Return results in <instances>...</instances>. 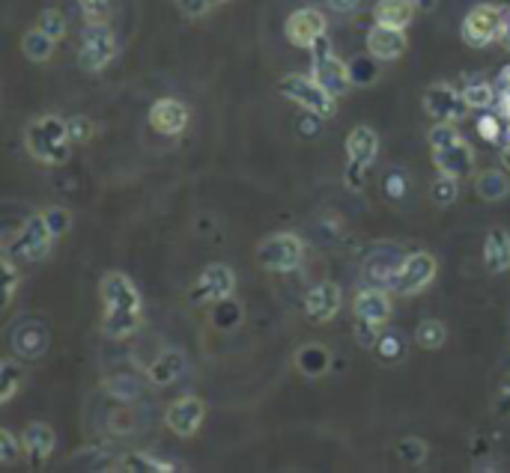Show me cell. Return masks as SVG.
Segmentation results:
<instances>
[{
    "instance_id": "35",
    "label": "cell",
    "mask_w": 510,
    "mask_h": 473,
    "mask_svg": "<svg viewBox=\"0 0 510 473\" xmlns=\"http://www.w3.org/2000/svg\"><path fill=\"white\" fill-rule=\"evenodd\" d=\"M376 63L380 60L376 57H359V60H352L350 63V75H352V84H359V87H370L373 80H376Z\"/></svg>"
},
{
    "instance_id": "51",
    "label": "cell",
    "mask_w": 510,
    "mask_h": 473,
    "mask_svg": "<svg viewBox=\"0 0 510 473\" xmlns=\"http://www.w3.org/2000/svg\"><path fill=\"white\" fill-rule=\"evenodd\" d=\"M415 4H418V9H424V13H430V9H436L438 0H415Z\"/></svg>"
},
{
    "instance_id": "21",
    "label": "cell",
    "mask_w": 510,
    "mask_h": 473,
    "mask_svg": "<svg viewBox=\"0 0 510 473\" xmlns=\"http://www.w3.org/2000/svg\"><path fill=\"white\" fill-rule=\"evenodd\" d=\"M182 373H186V352H179V348H165L147 366V378L152 387H170Z\"/></svg>"
},
{
    "instance_id": "30",
    "label": "cell",
    "mask_w": 510,
    "mask_h": 473,
    "mask_svg": "<svg viewBox=\"0 0 510 473\" xmlns=\"http://www.w3.org/2000/svg\"><path fill=\"white\" fill-rule=\"evenodd\" d=\"M445 339H447V327L438 322V318H424V322L415 327V343L421 348H427V352L442 348Z\"/></svg>"
},
{
    "instance_id": "34",
    "label": "cell",
    "mask_w": 510,
    "mask_h": 473,
    "mask_svg": "<svg viewBox=\"0 0 510 473\" xmlns=\"http://www.w3.org/2000/svg\"><path fill=\"white\" fill-rule=\"evenodd\" d=\"M24 452V440H18L9 429H0V465L13 468Z\"/></svg>"
},
{
    "instance_id": "46",
    "label": "cell",
    "mask_w": 510,
    "mask_h": 473,
    "mask_svg": "<svg viewBox=\"0 0 510 473\" xmlns=\"http://www.w3.org/2000/svg\"><path fill=\"white\" fill-rule=\"evenodd\" d=\"M382 184H385V194H389L391 200H400L403 194H406V188H409V182H406V176H403L400 170H391L389 176H385Z\"/></svg>"
},
{
    "instance_id": "10",
    "label": "cell",
    "mask_w": 510,
    "mask_h": 473,
    "mask_svg": "<svg viewBox=\"0 0 510 473\" xmlns=\"http://www.w3.org/2000/svg\"><path fill=\"white\" fill-rule=\"evenodd\" d=\"M498 30H502V6L477 4L463 18L460 36L468 48H489L493 43H498Z\"/></svg>"
},
{
    "instance_id": "42",
    "label": "cell",
    "mask_w": 510,
    "mask_h": 473,
    "mask_svg": "<svg viewBox=\"0 0 510 473\" xmlns=\"http://www.w3.org/2000/svg\"><path fill=\"white\" fill-rule=\"evenodd\" d=\"M242 322V307L236 301H230V298H224V301L216 304V325L218 327H230Z\"/></svg>"
},
{
    "instance_id": "1",
    "label": "cell",
    "mask_w": 510,
    "mask_h": 473,
    "mask_svg": "<svg viewBox=\"0 0 510 473\" xmlns=\"http://www.w3.org/2000/svg\"><path fill=\"white\" fill-rule=\"evenodd\" d=\"M101 304H105V318H101V334L108 339H129L144 327V301H140L138 286L129 274L111 271L101 277Z\"/></svg>"
},
{
    "instance_id": "17",
    "label": "cell",
    "mask_w": 510,
    "mask_h": 473,
    "mask_svg": "<svg viewBox=\"0 0 510 473\" xmlns=\"http://www.w3.org/2000/svg\"><path fill=\"white\" fill-rule=\"evenodd\" d=\"M367 54L376 57L380 63H394V60H400L406 54V48H409V39H406L403 30L397 27H382V24H373L367 30Z\"/></svg>"
},
{
    "instance_id": "44",
    "label": "cell",
    "mask_w": 510,
    "mask_h": 473,
    "mask_svg": "<svg viewBox=\"0 0 510 473\" xmlns=\"http://www.w3.org/2000/svg\"><path fill=\"white\" fill-rule=\"evenodd\" d=\"M457 137H460V131H457L454 122H436V126L430 128V149L447 147V143H454Z\"/></svg>"
},
{
    "instance_id": "31",
    "label": "cell",
    "mask_w": 510,
    "mask_h": 473,
    "mask_svg": "<svg viewBox=\"0 0 510 473\" xmlns=\"http://www.w3.org/2000/svg\"><path fill=\"white\" fill-rule=\"evenodd\" d=\"M394 452H397V459H400L403 465L418 468V465H424L427 456H430V447H427V440L409 435V438H400V440H397Z\"/></svg>"
},
{
    "instance_id": "41",
    "label": "cell",
    "mask_w": 510,
    "mask_h": 473,
    "mask_svg": "<svg viewBox=\"0 0 510 473\" xmlns=\"http://www.w3.org/2000/svg\"><path fill=\"white\" fill-rule=\"evenodd\" d=\"M81 13H84L87 24H96V22H108L111 15V0H78Z\"/></svg>"
},
{
    "instance_id": "13",
    "label": "cell",
    "mask_w": 510,
    "mask_h": 473,
    "mask_svg": "<svg viewBox=\"0 0 510 473\" xmlns=\"http://www.w3.org/2000/svg\"><path fill=\"white\" fill-rule=\"evenodd\" d=\"M433 152V164L438 170V176H451V179H468L475 176V149L468 147V140L457 137L447 147H436Z\"/></svg>"
},
{
    "instance_id": "24",
    "label": "cell",
    "mask_w": 510,
    "mask_h": 473,
    "mask_svg": "<svg viewBox=\"0 0 510 473\" xmlns=\"http://www.w3.org/2000/svg\"><path fill=\"white\" fill-rule=\"evenodd\" d=\"M295 369H299L302 375H308V378H320L325 375L332 369V352L325 345L320 343H308V345H302L299 352H295Z\"/></svg>"
},
{
    "instance_id": "37",
    "label": "cell",
    "mask_w": 510,
    "mask_h": 473,
    "mask_svg": "<svg viewBox=\"0 0 510 473\" xmlns=\"http://www.w3.org/2000/svg\"><path fill=\"white\" fill-rule=\"evenodd\" d=\"M457 194H460V188H457V179L438 176L433 182V188H430V200L436 205H451V203H457Z\"/></svg>"
},
{
    "instance_id": "50",
    "label": "cell",
    "mask_w": 510,
    "mask_h": 473,
    "mask_svg": "<svg viewBox=\"0 0 510 473\" xmlns=\"http://www.w3.org/2000/svg\"><path fill=\"white\" fill-rule=\"evenodd\" d=\"M498 411H505V414H510V382L505 384L502 396H498Z\"/></svg>"
},
{
    "instance_id": "9",
    "label": "cell",
    "mask_w": 510,
    "mask_h": 473,
    "mask_svg": "<svg viewBox=\"0 0 510 473\" xmlns=\"http://www.w3.org/2000/svg\"><path fill=\"white\" fill-rule=\"evenodd\" d=\"M254 256H257V265L263 271H272V274L295 271L302 265L304 241L293 232H274L269 239L260 241V248Z\"/></svg>"
},
{
    "instance_id": "39",
    "label": "cell",
    "mask_w": 510,
    "mask_h": 473,
    "mask_svg": "<svg viewBox=\"0 0 510 473\" xmlns=\"http://www.w3.org/2000/svg\"><path fill=\"white\" fill-rule=\"evenodd\" d=\"M0 265H4V307H9L15 298V289H18V260L4 253V262Z\"/></svg>"
},
{
    "instance_id": "45",
    "label": "cell",
    "mask_w": 510,
    "mask_h": 473,
    "mask_svg": "<svg viewBox=\"0 0 510 473\" xmlns=\"http://www.w3.org/2000/svg\"><path fill=\"white\" fill-rule=\"evenodd\" d=\"M186 18H203L212 9V0H173Z\"/></svg>"
},
{
    "instance_id": "11",
    "label": "cell",
    "mask_w": 510,
    "mask_h": 473,
    "mask_svg": "<svg viewBox=\"0 0 510 473\" xmlns=\"http://www.w3.org/2000/svg\"><path fill=\"white\" fill-rule=\"evenodd\" d=\"M424 110L433 122H460L472 108L460 90H454L445 80H436L424 90Z\"/></svg>"
},
{
    "instance_id": "32",
    "label": "cell",
    "mask_w": 510,
    "mask_h": 473,
    "mask_svg": "<svg viewBox=\"0 0 510 473\" xmlns=\"http://www.w3.org/2000/svg\"><path fill=\"white\" fill-rule=\"evenodd\" d=\"M463 96H466L468 108H472V110H489V108H496L498 92H496L493 84H484V80H481V84H468L463 90Z\"/></svg>"
},
{
    "instance_id": "23",
    "label": "cell",
    "mask_w": 510,
    "mask_h": 473,
    "mask_svg": "<svg viewBox=\"0 0 510 473\" xmlns=\"http://www.w3.org/2000/svg\"><path fill=\"white\" fill-rule=\"evenodd\" d=\"M418 4L415 0H376L373 6V24L406 30L412 24Z\"/></svg>"
},
{
    "instance_id": "20",
    "label": "cell",
    "mask_w": 510,
    "mask_h": 473,
    "mask_svg": "<svg viewBox=\"0 0 510 473\" xmlns=\"http://www.w3.org/2000/svg\"><path fill=\"white\" fill-rule=\"evenodd\" d=\"M48 343H51V336H48V327L43 322H24V325H18V331L13 334L15 355L24 357V361H36V357H43Z\"/></svg>"
},
{
    "instance_id": "4",
    "label": "cell",
    "mask_w": 510,
    "mask_h": 473,
    "mask_svg": "<svg viewBox=\"0 0 510 473\" xmlns=\"http://www.w3.org/2000/svg\"><path fill=\"white\" fill-rule=\"evenodd\" d=\"M278 92L284 99L295 101L299 108H304L308 113H316V117L329 119L334 113V96L329 90H325L320 80L313 75H302V71H290V75H284L278 80Z\"/></svg>"
},
{
    "instance_id": "19",
    "label": "cell",
    "mask_w": 510,
    "mask_h": 473,
    "mask_svg": "<svg viewBox=\"0 0 510 473\" xmlns=\"http://www.w3.org/2000/svg\"><path fill=\"white\" fill-rule=\"evenodd\" d=\"M355 310V322H367V325H385L391 318V295L380 289V286H367L352 301Z\"/></svg>"
},
{
    "instance_id": "38",
    "label": "cell",
    "mask_w": 510,
    "mask_h": 473,
    "mask_svg": "<svg viewBox=\"0 0 510 473\" xmlns=\"http://www.w3.org/2000/svg\"><path fill=\"white\" fill-rule=\"evenodd\" d=\"M96 135V126L90 117H72L69 119V140H72V147H84Z\"/></svg>"
},
{
    "instance_id": "5",
    "label": "cell",
    "mask_w": 510,
    "mask_h": 473,
    "mask_svg": "<svg viewBox=\"0 0 510 473\" xmlns=\"http://www.w3.org/2000/svg\"><path fill=\"white\" fill-rule=\"evenodd\" d=\"M57 235L51 232V226L45 223V214H30V218L22 223V230L13 241L4 244V253L15 256L18 262L24 265H34V262H43L45 256L51 253V244H54Z\"/></svg>"
},
{
    "instance_id": "33",
    "label": "cell",
    "mask_w": 510,
    "mask_h": 473,
    "mask_svg": "<svg viewBox=\"0 0 510 473\" xmlns=\"http://www.w3.org/2000/svg\"><path fill=\"white\" fill-rule=\"evenodd\" d=\"M36 27L43 30V33H48L51 39H54V43H60V39L69 33L66 15L60 13V9H45V13L36 18Z\"/></svg>"
},
{
    "instance_id": "43",
    "label": "cell",
    "mask_w": 510,
    "mask_h": 473,
    "mask_svg": "<svg viewBox=\"0 0 510 473\" xmlns=\"http://www.w3.org/2000/svg\"><path fill=\"white\" fill-rule=\"evenodd\" d=\"M477 135L486 143H498L502 140V117H493V113H484L481 119H477Z\"/></svg>"
},
{
    "instance_id": "29",
    "label": "cell",
    "mask_w": 510,
    "mask_h": 473,
    "mask_svg": "<svg viewBox=\"0 0 510 473\" xmlns=\"http://www.w3.org/2000/svg\"><path fill=\"white\" fill-rule=\"evenodd\" d=\"M22 384H24V366L22 364L13 361V357L0 364V402L4 405L13 402V396L22 390Z\"/></svg>"
},
{
    "instance_id": "2",
    "label": "cell",
    "mask_w": 510,
    "mask_h": 473,
    "mask_svg": "<svg viewBox=\"0 0 510 473\" xmlns=\"http://www.w3.org/2000/svg\"><path fill=\"white\" fill-rule=\"evenodd\" d=\"M24 147L36 161L57 167V164L69 161L72 152V140H69V119L57 117V113H45L36 117L24 131Z\"/></svg>"
},
{
    "instance_id": "12",
    "label": "cell",
    "mask_w": 510,
    "mask_h": 473,
    "mask_svg": "<svg viewBox=\"0 0 510 473\" xmlns=\"http://www.w3.org/2000/svg\"><path fill=\"white\" fill-rule=\"evenodd\" d=\"M233 289H236V274H233L230 265L212 262L197 274L195 286H191V301L195 304H218V301H224V298H233Z\"/></svg>"
},
{
    "instance_id": "40",
    "label": "cell",
    "mask_w": 510,
    "mask_h": 473,
    "mask_svg": "<svg viewBox=\"0 0 510 473\" xmlns=\"http://www.w3.org/2000/svg\"><path fill=\"white\" fill-rule=\"evenodd\" d=\"M376 355H380V361H385V364L400 361V355H403L400 336H397V334H382L380 343H376Z\"/></svg>"
},
{
    "instance_id": "48",
    "label": "cell",
    "mask_w": 510,
    "mask_h": 473,
    "mask_svg": "<svg viewBox=\"0 0 510 473\" xmlns=\"http://www.w3.org/2000/svg\"><path fill=\"white\" fill-rule=\"evenodd\" d=\"M498 43L510 51V6H502V30H498Z\"/></svg>"
},
{
    "instance_id": "26",
    "label": "cell",
    "mask_w": 510,
    "mask_h": 473,
    "mask_svg": "<svg viewBox=\"0 0 510 473\" xmlns=\"http://www.w3.org/2000/svg\"><path fill=\"white\" fill-rule=\"evenodd\" d=\"M475 194L486 203H498L510 194V179L502 170H484V173H477V179H475Z\"/></svg>"
},
{
    "instance_id": "14",
    "label": "cell",
    "mask_w": 510,
    "mask_h": 473,
    "mask_svg": "<svg viewBox=\"0 0 510 473\" xmlns=\"http://www.w3.org/2000/svg\"><path fill=\"white\" fill-rule=\"evenodd\" d=\"M325 27H329V22H325V15L320 9L302 6V9H295V13H290L287 24H284V33H287L290 45L311 51L316 39L325 36Z\"/></svg>"
},
{
    "instance_id": "54",
    "label": "cell",
    "mask_w": 510,
    "mask_h": 473,
    "mask_svg": "<svg viewBox=\"0 0 510 473\" xmlns=\"http://www.w3.org/2000/svg\"><path fill=\"white\" fill-rule=\"evenodd\" d=\"M221 4H227V0H212V6H221Z\"/></svg>"
},
{
    "instance_id": "8",
    "label": "cell",
    "mask_w": 510,
    "mask_h": 473,
    "mask_svg": "<svg viewBox=\"0 0 510 473\" xmlns=\"http://www.w3.org/2000/svg\"><path fill=\"white\" fill-rule=\"evenodd\" d=\"M117 36L114 30L108 27V22H96L87 24L84 33H81V45H78V66L87 75H96L105 66H111V60L117 57Z\"/></svg>"
},
{
    "instance_id": "3",
    "label": "cell",
    "mask_w": 510,
    "mask_h": 473,
    "mask_svg": "<svg viewBox=\"0 0 510 473\" xmlns=\"http://www.w3.org/2000/svg\"><path fill=\"white\" fill-rule=\"evenodd\" d=\"M380 156V135L370 126H355L346 135V173L343 182L350 191H361L367 170Z\"/></svg>"
},
{
    "instance_id": "7",
    "label": "cell",
    "mask_w": 510,
    "mask_h": 473,
    "mask_svg": "<svg viewBox=\"0 0 510 473\" xmlns=\"http://www.w3.org/2000/svg\"><path fill=\"white\" fill-rule=\"evenodd\" d=\"M436 274H438L436 256L427 253V251H415V253L406 256V260H400L394 265L389 286L397 295L412 298V295H421L427 286L436 280Z\"/></svg>"
},
{
    "instance_id": "36",
    "label": "cell",
    "mask_w": 510,
    "mask_h": 473,
    "mask_svg": "<svg viewBox=\"0 0 510 473\" xmlns=\"http://www.w3.org/2000/svg\"><path fill=\"white\" fill-rule=\"evenodd\" d=\"M43 214H45V223L51 226V232H54L57 239L72 230V212L63 209V205H48Z\"/></svg>"
},
{
    "instance_id": "47",
    "label": "cell",
    "mask_w": 510,
    "mask_h": 473,
    "mask_svg": "<svg viewBox=\"0 0 510 473\" xmlns=\"http://www.w3.org/2000/svg\"><path fill=\"white\" fill-rule=\"evenodd\" d=\"M325 4H329L332 13H338V15H350V13H355V9H359L361 0H325Z\"/></svg>"
},
{
    "instance_id": "28",
    "label": "cell",
    "mask_w": 510,
    "mask_h": 473,
    "mask_svg": "<svg viewBox=\"0 0 510 473\" xmlns=\"http://www.w3.org/2000/svg\"><path fill=\"white\" fill-rule=\"evenodd\" d=\"M54 39H51L48 33H43L39 27L27 30V33L22 36V54L30 60V63H48L51 57H54Z\"/></svg>"
},
{
    "instance_id": "16",
    "label": "cell",
    "mask_w": 510,
    "mask_h": 473,
    "mask_svg": "<svg viewBox=\"0 0 510 473\" xmlns=\"http://www.w3.org/2000/svg\"><path fill=\"white\" fill-rule=\"evenodd\" d=\"M341 304H343L341 286L332 280H322L308 292V298H304V313H308L313 325H329L332 318L341 313Z\"/></svg>"
},
{
    "instance_id": "25",
    "label": "cell",
    "mask_w": 510,
    "mask_h": 473,
    "mask_svg": "<svg viewBox=\"0 0 510 473\" xmlns=\"http://www.w3.org/2000/svg\"><path fill=\"white\" fill-rule=\"evenodd\" d=\"M24 452L30 459L36 461H45L51 452H54V429H51L48 423H39V420H34V423H27V429H24Z\"/></svg>"
},
{
    "instance_id": "15",
    "label": "cell",
    "mask_w": 510,
    "mask_h": 473,
    "mask_svg": "<svg viewBox=\"0 0 510 473\" xmlns=\"http://www.w3.org/2000/svg\"><path fill=\"white\" fill-rule=\"evenodd\" d=\"M168 429L177 438H191L197 435V429L207 420V402L200 396H182L168 408Z\"/></svg>"
},
{
    "instance_id": "18",
    "label": "cell",
    "mask_w": 510,
    "mask_h": 473,
    "mask_svg": "<svg viewBox=\"0 0 510 473\" xmlns=\"http://www.w3.org/2000/svg\"><path fill=\"white\" fill-rule=\"evenodd\" d=\"M149 126L161 137H177L188 126V108L179 99H159L149 108Z\"/></svg>"
},
{
    "instance_id": "52",
    "label": "cell",
    "mask_w": 510,
    "mask_h": 473,
    "mask_svg": "<svg viewBox=\"0 0 510 473\" xmlns=\"http://www.w3.org/2000/svg\"><path fill=\"white\" fill-rule=\"evenodd\" d=\"M502 164H505V170H510V140H507V147L502 149Z\"/></svg>"
},
{
    "instance_id": "53",
    "label": "cell",
    "mask_w": 510,
    "mask_h": 473,
    "mask_svg": "<svg viewBox=\"0 0 510 473\" xmlns=\"http://www.w3.org/2000/svg\"><path fill=\"white\" fill-rule=\"evenodd\" d=\"M498 80H502L505 87H510V66H505V69H502V78H498Z\"/></svg>"
},
{
    "instance_id": "49",
    "label": "cell",
    "mask_w": 510,
    "mask_h": 473,
    "mask_svg": "<svg viewBox=\"0 0 510 473\" xmlns=\"http://www.w3.org/2000/svg\"><path fill=\"white\" fill-rule=\"evenodd\" d=\"M496 110H498V117H505L510 122V87H505L502 96L496 99Z\"/></svg>"
},
{
    "instance_id": "22",
    "label": "cell",
    "mask_w": 510,
    "mask_h": 473,
    "mask_svg": "<svg viewBox=\"0 0 510 473\" xmlns=\"http://www.w3.org/2000/svg\"><path fill=\"white\" fill-rule=\"evenodd\" d=\"M484 265L489 274L510 271V232L502 226H493L484 241Z\"/></svg>"
},
{
    "instance_id": "6",
    "label": "cell",
    "mask_w": 510,
    "mask_h": 473,
    "mask_svg": "<svg viewBox=\"0 0 510 473\" xmlns=\"http://www.w3.org/2000/svg\"><path fill=\"white\" fill-rule=\"evenodd\" d=\"M311 75L320 80L334 99L346 96V92L355 87L350 75V63H343V60L334 54L329 36H320L311 48Z\"/></svg>"
},
{
    "instance_id": "27",
    "label": "cell",
    "mask_w": 510,
    "mask_h": 473,
    "mask_svg": "<svg viewBox=\"0 0 510 473\" xmlns=\"http://www.w3.org/2000/svg\"><path fill=\"white\" fill-rule=\"evenodd\" d=\"M114 470H122V473H170L177 470L173 461H161L156 456H149V452H129L126 459H120Z\"/></svg>"
}]
</instances>
